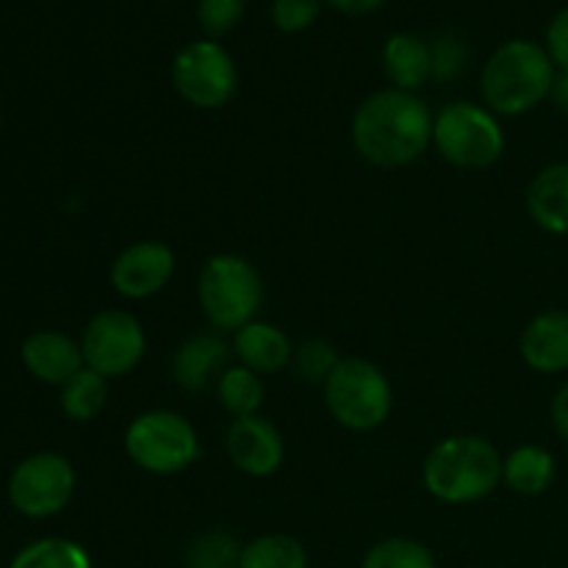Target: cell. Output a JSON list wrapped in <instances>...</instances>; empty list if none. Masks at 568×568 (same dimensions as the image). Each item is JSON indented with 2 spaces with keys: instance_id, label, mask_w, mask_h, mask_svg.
<instances>
[{
  "instance_id": "6da1fadb",
  "label": "cell",
  "mask_w": 568,
  "mask_h": 568,
  "mask_svg": "<svg viewBox=\"0 0 568 568\" xmlns=\"http://www.w3.org/2000/svg\"><path fill=\"white\" fill-rule=\"evenodd\" d=\"M433 120L425 100L403 89H381L355 109L353 144L358 155L381 170H397L419 159L433 142Z\"/></svg>"
},
{
  "instance_id": "7a4b0ae2",
  "label": "cell",
  "mask_w": 568,
  "mask_h": 568,
  "mask_svg": "<svg viewBox=\"0 0 568 568\" xmlns=\"http://www.w3.org/2000/svg\"><path fill=\"white\" fill-rule=\"evenodd\" d=\"M555 70L547 48L530 39H510L499 44L486 61L480 92L486 109L497 116H521L552 94Z\"/></svg>"
},
{
  "instance_id": "3957f363",
  "label": "cell",
  "mask_w": 568,
  "mask_h": 568,
  "mask_svg": "<svg viewBox=\"0 0 568 568\" xmlns=\"http://www.w3.org/2000/svg\"><path fill=\"white\" fill-rule=\"evenodd\" d=\"M422 480L438 503H480L503 483V455L483 436H449L430 449Z\"/></svg>"
},
{
  "instance_id": "277c9868",
  "label": "cell",
  "mask_w": 568,
  "mask_h": 568,
  "mask_svg": "<svg viewBox=\"0 0 568 568\" xmlns=\"http://www.w3.org/2000/svg\"><path fill=\"white\" fill-rule=\"evenodd\" d=\"M200 308L216 333H236L250 325L264 303V281L247 258L233 253L211 255L197 281Z\"/></svg>"
},
{
  "instance_id": "5b68a950",
  "label": "cell",
  "mask_w": 568,
  "mask_h": 568,
  "mask_svg": "<svg viewBox=\"0 0 568 568\" xmlns=\"http://www.w3.org/2000/svg\"><path fill=\"white\" fill-rule=\"evenodd\" d=\"M325 405L333 419L347 430H377L392 416V381L372 361L342 358L325 381Z\"/></svg>"
},
{
  "instance_id": "8992f818",
  "label": "cell",
  "mask_w": 568,
  "mask_h": 568,
  "mask_svg": "<svg viewBox=\"0 0 568 568\" xmlns=\"http://www.w3.org/2000/svg\"><path fill=\"white\" fill-rule=\"evenodd\" d=\"M125 453L148 475H181L200 458V436L192 422L175 410H144L128 425Z\"/></svg>"
},
{
  "instance_id": "52a82bcc",
  "label": "cell",
  "mask_w": 568,
  "mask_h": 568,
  "mask_svg": "<svg viewBox=\"0 0 568 568\" xmlns=\"http://www.w3.org/2000/svg\"><path fill=\"white\" fill-rule=\"evenodd\" d=\"M433 144L458 170H486L503 159L505 131L491 109L458 100L433 120Z\"/></svg>"
},
{
  "instance_id": "ba28073f",
  "label": "cell",
  "mask_w": 568,
  "mask_h": 568,
  "mask_svg": "<svg viewBox=\"0 0 568 568\" xmlns=\"http://www.w3.org/2000/svg\"><path fill=\"white\" fill-rule=\"evenodd\" d=\"M172 83L194 109H222L239 89V67L216 39H197L178 50L172 61Z\"/></svg>"
},
{
  "instance_id": "9c48e42d",
  "label": "cell",
  "mask_w": 568,
  "mask_h": 568,
  "mask_svg": "<svg viewBox=\"0 0 568 568\" xmlns=\"http://www.w3.org/2000/svg\"><path fill=\"white\" fill-rule=\"evenodd\" d=\"M81 349L83 364L111 381V377H122L136 369L148 349V336H144L142 322L133 314L105 308L87 322Z\"/></svg>"
},
{
  "instance_id": "30bf717a",
  "label": "cell",
  "mask_w": 568,
  "mask_h": 568,
  "mask_svg": "<svg viewBox=\"0 0 568 568\" xmlns=\"http://www.w3.org/2000/svg\"><path fill=\"white\" fill-rule=\"evenodd\" d=\"M75 494V469L59 453H37L9 477V503L28 519L61 514Z\"/></svg>"
},
{
  "instance_id": "8fae6325",
  "label": "cell",
  "mask_w": 568,
  "mask_h": 568,
  "mask_svg": "<svg viewBox=\"0 0 568 568\" xmlns=\"http://www.w3.org/2000/svg\"><path fill=\"white\" fill-rule=\"evenodd\" d=\"M175 275V253L164 242H133L111 264V286L128 300L159 294Z\"/></svg>"
},
{
  "instance_id": "7c38bea8",
  "label": "cell",
  "mask_w": 568,
  "mask_h": 568,
  "mask_svg": "<svg viewBox=\"0 0 568 568\" xmlns=\"http://www.w3.org/2000/svg\"><path fill=\"white\" fill-rule=\"evenodd\" d=\"M227 458L247 477H270L286 460L281 430L264 416H242L227 427Z\"/></svg>"
},
{
  "instance_id": "4fadbf2b",
  "label": "cell",
  "mask_w": 568,
  "mask_h": 568,
  "mask_svg": "<svg viewBox=\"0 0 568 568\" xmlns=\"http://www.w3.org/2000/svg\"><path fill=\"white\" fill-rule=\"evenodd\" d=\"M231 355L233 347L220 333H197V336L186 338L172 355V381L183 392H209L231 366Z\"/></svg>"
},
{
  "instance_id": "5bb4252c",
  "label": "cell",
  "mask_w": 568,
  "mask_h": 568,
  "mask_svg": "<svg viewBox=\"0 0 568 568\" xmlns=\"http://www.w3.org/2000/svg\"><path fill=\"white\" fill-rule=\"evenodd\" d=\"M20 358L37 381L64 386L83 369V349L75 338L59 331H37L22 342Z\"/></svg>"
},
{
  "instance_id": "9a60e30c",
  "label": "cell",
  "mask_w": 568,
  "mask_h": 568,
  "mask_svg": "<svg viewBox=\"0 0 568 568\" xmlns=\"http://www.w3.org/2000/svg\"><path fill=\"white\" fill-rule=\"evenodd\" d=\"M521 358L541 375H558L568 369V311L552 308L530 320L521 333Z\"/></svg>"
},
{
  "instance_id": "2e32d148",
  "label": "cell",
  "mask_w": 568,
  "mask_h": 568,
  "mask_svg": "<svg viewBox=\"0 0 568 568\" xmlns=\"http://www.w3.org/2000/svg\"><path fill=\"white\" fill-rule=\"evenodd\" d=\"M231 347L233 355L239 358V364L258 372V375H275L283 366L292 364L294 355V347L292 342H288L286 333L277 325H272V322L258 320L239 327V331L233 333Z\"/></svg>"
},
{
  "instance_id": "e0dca14e",
  "label": "cell",
  "mask_w": 568,
  "mask_h": 568,
  "mask_svg": "<svg viewBox=\"0 0 568 568\" xmlns=\"http://www.w3.org/2000/svg\"><path fill=\"white\" fill-rule=\"evenodd\" d=\"M532 222L552 236H568V161L549 164L527 189Z\"/></svg>"
},
{
  "instance_id": "ac0fdd59",
  "label": "cell",
  "mask_w": 568,
  "mask_h": 568,
  "mask_svg": "<svg viewBox=\"0 0 568 568\" xmlns=\"http://www.w3.org/2000/svg\"><path fill=\"white\" fill-rule=\"evenodd\" d=\"M383 70L394 89L416 94L433 78L430 44L416 33H394L383 44Z\"/></svg>"
},
{
  "instance_id": "d6986e66",
  "label": "cell",
  "mask_w": 568,
  "mask_h": 568,
  "mask_svg": "<svg viewBox=\"0 0 568 568\" xmlns=\"http://www.w3.org/2000/svg\"><path fill=\"white\" fill-rule=\"evenodd\" d=\"M555 455L538 444H521L503 458V483L521 497H538L555 483Z\"/></svg>"
},
{
  "instance_id": "ffe728a7",
  "label": "cell",
  "mask_w": 568,
  "mask_h": 568,
  "mask_svg": "<svg viewBox=\"0 0 568 568\" xmlns=\"http://www.w3.org/2000/svg\"><path fill=\"white\" fill-rule=\"evenodd\" d=\"M216 397L225 405L227 414H233V419L258 416L261 405H264V381L258 372L242 364L227 366L225 375L216 383Z\"/></svg>"
},
{
  "instance_id": "44dd1931",
  "label": "cell",
  "mask_w": 568,
  "mask_h": 568,
  "mask_svg": "<svg viewBox=\"0 0 568 568\" xmlns=\"http://www.w3.org/2000/svg\"><path fill=\"white\" fill-rule=\"evenodd\" d=\"M239 568H308V552L297 538L272 532L244 544Z\"/></svg>"
},
{
  "instance_id": "7402d4cb",
  "label": "cell",
  "mask_w": 568,
  "mask_h": 568,
  "mask_svg": "<svg viewBox=\"0 0 568 568\" xmlns=\"http://www.w3.org/2000/svg\"><path fill=\"white\" fill-rule=\"evenodd\" d=\"M109 403V381L94 369L83 366L75 377L61 386V410L72 422H89Z\"/></svg>"
},
{
  "instance_id": "603a6c76",
  "label": "cell",
  "mask_w": 568,
  "mask_h": 568,
  "mask_svg": "<svg viewBox=\"0 0 568 568\" xmlns=\"http://www.w3.org/2000/svg\"><path fill=\"white\" fill-rule=\"evenodd\" d=\"M9 568H92V558L70 538H39L20 549Z\"/></svg>"
},
{
  "instance_id": "cb8c5ba5",
  "label": "cell",
  "mask_w": 568,
  "mask_h": 568,
  "mask_svg": "<svg viewBox=\"0 0 568 568\" xmlns=\"http://www.w3.org/2000/svg\"><path fill=\"white\" fill-rule=\"evenodd\" d=\"M361 568H438L430 547L414 538H386L364 555Z\"/></svg>"
},
{
  "instance_id": "d4e9b609",
  "label": "cell",
  "mask_w": 568,
  "mask_h": 568,
  "mask_svg": "<svg viewBox=\"0 0 568 568\" xmlns=\"http://www.w3.org/2000/svg\"><path fill=\"white\" fill-rule=\"evenodd\" d=\"M239 560H242V547L236 538L231 532L211 530L189 547L186 568H239Z\"/></svg>"
},
{
  "instance_id": "484cf974",
  "label": "cell",
  "mask_w": 568,
  "mask_h": 568,
  "mask_svg": "<svg viewBox=\"0 0 568 568\" xmlns=\"http://www.w3.org/2000/svg\"><path fill=\"white\" fill-rule=\"evenodd\" d=\"M338 355H336V347L327 342H322V338H311V342H303L297 349H294L292 355V364H294V372H297L303 381L308 383H322L325 386L327 377L333 375V369L338 366Z\"/></svg>"
},
{
  "instance_id": "4316f807",
  "label": "cell",
  "mask_w": 568,
  "mask_h": 568,
  "mask_svg": "<svg viewBox=\"0 0 568 568\" xmlns=\"http://www.w3.org/2000/svg\"><path fill=\"white\" fill-rule=\"evenodd\" d=\"M244 0H200L197 22L209 39H220L231 33L244 17Z\"/></svg>"
},
{
  "instance_id": "83f0119b",
  "label": "cell",
  "mask_w": 568,
  "mask_h": 568,
  "mask_svg": "<svg viewBox=\"0 0 568 568\" xmlns=\"http://www.w3.org/2000/svg\"><path fill=\"white\" fill-rule=\"evenodd\" d=\"M322 11V0H275L272 3V22L283 33L308 31Z\"/></svg>"
},
{
  "instance_id": "f1b7e54d",
  "label": "cell",
  "mask_w": 568,
  "mask_h": 568,
  "mask_svg": "<svg viewBox=\"0 0 568 568\" xmlns=\"http://www.w3.org/2000/svg\"><path fill=\"white\" fill-rule=\"evenodd\" d=\"M433 55V78L438 81H453V78L460 75V70L466 67V44L460 42L458 37H438L436 42L430 44Z\"/></svg>"
},
{
  "instance_id": "f546056e",
  "label": "cell",
  "mask_w": 568,
  "mask_h": 568,
  "mask_svg": "<svg viewBox=\"0 0 568 568\" xmlns=\"http://www.w3.org/2000/svg\"><path fill=\"white\" fill-rule=\"evenodd\" d=\"M544 48H547L555 70L568 72V6L560 9L558 14L552 17V22H549L547 44H544Z\"/></svg>"
},
{
  "instance_id": "4dcf8cb0",
  "label": "cell",
  "mask_w": 568,
  "mask_h": 568,
  "mask_svg": "<svg viewBox=\"0 0 568 568\" xmlns=\"http://www.w3.org/2000/svg\"><path fill=\"white\" fill-rule=\"evenodd\" d=\"M552 425L555 433L568 444V383L552 397Z\"/></svg>"
},
{
  "instance_id": "1f68e13d",
  "label": "cell",
  "mask_w": 568,
  "mask_h": 568,
  "mask_svg": "<svg viewBox=\"0 0 568 568\" xmlns=\"http://www.w3.org/2000/svg\"><path fill=\"white\" fill-rule=\"evenodd\" d=\"M327 3L333 6L336 11H342V14H372V11L381 9L386 0H327Z\"/></svg>"
},
{
  "instance_id": "d6a6232c",
  "label": "cell",
  "mask_w": 568,
  "mask_h": 568,
  "mask_svg": "<svg viewBox=\"0 0 568 568\" xmlns=\"http://www.w3.org/2000/svg\"><path fill=\"white\" fill-rule=\"evenodd\" d=\"M552 103L555 109L560 111V114L568 116V72H558V78H555V87H552Z\"/></svg>"
}]
</instances>
